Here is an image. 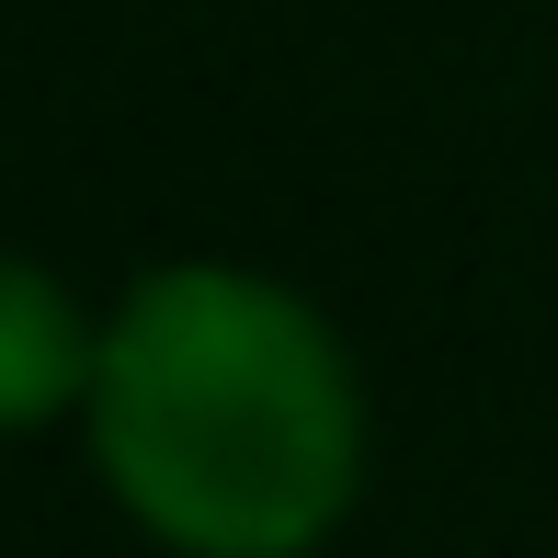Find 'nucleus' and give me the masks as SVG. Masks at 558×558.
<instances>
[{
	"label": "nucleus",
	"mask_w": 558,
	"mask_h": 558,
	"mask_svg": "<svg viewBox=\"0 0 558 558\" xmlns=\"http://www.w3.org/2000/svg\"><path fill=\"white\" fill-rule=\"evenodd\" d=\"M92 456L183 558H308L365 478L342 342L263 274H148L92 365Z\"/></svg>",
	"instance_id": "obj_1"
},
{
	"label": "nucleus",
	"mask_w": 558,
	"mask_h": 558,
	"mask_svg": "<svg viewBox=\"0 0 558 558\" xmlns=\"http://www.w3.org/2000/svg\"><path fill=\"white\" fill-rule=\"evenodd\" d=\"M92 365H104V331H81V308L0 251V434H35L69 399H92Z\"/></svg>",
	"instance_id": "obj_2"
}]
</instances>
